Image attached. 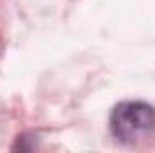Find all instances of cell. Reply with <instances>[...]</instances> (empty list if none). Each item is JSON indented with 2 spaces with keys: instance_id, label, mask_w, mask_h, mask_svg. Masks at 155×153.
<instances>
[{
  "instance_id": "6da1fadb",
  "label": "cell",
  "mask_w": 155,
  "mask_h": 153,
  "mask_svg": "<svg viewBox=\"0 0 155 153\" xmlns=\"http://www.w3.org/2000/svg\"><path fill=\"white\" fill-rule=\"evenodd\" d=\"M110 130L119 141L135 142L155 130V108L143 101H124L110 115Z\"/></svg>"
}]
</instances>
